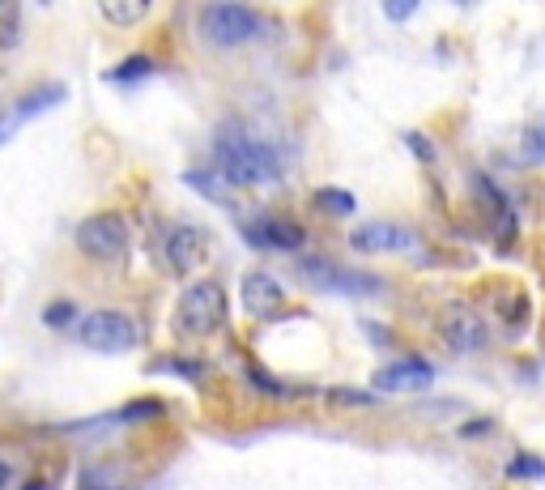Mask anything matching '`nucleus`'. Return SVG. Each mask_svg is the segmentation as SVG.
Segmentation results:
<instances>
[{
  "mask_svg": "<svg viewBox=\"0 0 545 490\" xmlns=\"http://www.w3.org/2000/svg\"><path fill=\"white\" fill-rule=\"evenodd\" d=\"M0 13H4V4H0Z\"/></svg>",
  "mask_w": 545,
  "mask_h": 490,
  "instance_id": "a878e982",
  "label": "nucleus"
},
{
  "mask_svg": "<svg viewBox=\"0 0 545 490\" xmlns=\"http://www.w3.org/2000/svg\"><path fill=\"white\" fill-rule=\"evenodd\" d=\"M98 13H102V21H111V26H136V21L150 13V0H102Z\"/></svg>",
  "mask_w": 545,
  "mask_h": 490,
  "instance_id": "dca6fc26",
  "label": "nucleus"
},
{
  "mask_svg": "<svg viewBox=\"0 0 545 490\" xmlns=\"http://www.w3.org/2000/svg\"><path fill=\"white\" fill-rule=\"evenodd\" d=\"M200 35L214 47H239L269 35V21L252 4H205L200 9Z\"/></svg>",
  "mask_w": 545,
  "mask_h": 490,
  "instance_id": "7ed1b4c3",
  "label": "nucleus"
},
{
  "mask_svg": "<svg viewBox=\"0 0 545 490\" xmlns=\"http://www.w3.org/2000/svg\"><path fill=\"white\" fill-rule=\"evenodd\" d=\"M435 384V367L422 358H396L388 367L375 372V388L379 392H427Z\"/></svg>",
  "mask_w": 545,
  "mask_h": 490,
  "instance_id": "9d476101",
  "label": "nucleus"
},
{
  "mask_svg": "<svg viewBox=\"0 0 545 490\" xmlns=\"http://www.w3.org/2000/svg\"><path fill=\"white\" fill-rule=\"evenodd\" d=\"M43 324H47V329H73V324H77V303H64V298L52 303V307L43 312Z\"/></svg>",
  "mask_w": 545,
  "mask_h": 490,
  "instance_id": "412c9836",
  "label": "nucleus"
},
{
  "mask_svg": "<svg viewBox=\"0 0 545 490\" xmlns=\"http://www.w3.org/2000/svg\"><path fill=\"white\" fill-rule=\"evenodd\" d=\"M217 176L231 188H260V184H277L281 179V158L272 154L264 141L248 137V133H222L214 145Z\"/></svg>",
  "mask_w": 545,
  "mask_h": 490,
  "instance_id": "f257e3e1",
  "label": "nucleus"
},
{
  "mask_svg": "<svg viewBox=\"0 0 545 490\" xmlns=\"http://www.w3.org/2000/svg\"><path fill=\"white\" fill-rule=\"evenodd\" d=\"M303 282L315 286V290H332V294H384V282L375 274H358V269H337L329 260H307L303 269Z\"/></svg>",
  "mask_w": 545,
  "mask_h": 490,
  "instance_id": "0eeeda50",
  "label": "nucleus"
},
{
  "mask_svg": "<svg viewBox=\"0 0 545 490\" xmlns=\"http://www.w3.org/2000/svg\"><path fill=\"white\" fill-rule=\"evenodd\" d=\"M507 478H511V482H541V478H545V461H541V456H528V452H520V456L507 465Z\"/></svg>",
  "mask_w": 545,
  "mask_h": 490,
  "instance_id": "a211bd4d",
  "label": "nucleus"
},
{
  "mask_svg": "<svg viewBox=\"0 0 545 490\" xmlns=\"http://www.w3.org/2000/svg\"><path fill=\"white\" fill-rule=\"evenodd\" d=\"M9 482H13V470H9V465H4V461H0V490L9 486Z\"/></svg>",
  "mask_w": 545,
  "mask_h": 490,
  "instance_id": "b1692460",
  "label": "nucleus"
},
{
  "mask_svg": "<svg viewBox=\"0 0 545 490\" xmlns=\"http://www.w3.org/2000/svg\"><path fill=\"white\" fill-rule=\"evenodd\" d=\"M413 13H418V4H413V0H388V4H384V18L388 21H409Z\"/></svg>",
  "mask_w": 545,
  "mask_h": 490,
  "instance_id": "4be33fe9",
  "label": "nucleus"
},
{
  "mask_svg": "<svg viewBox=\"0 0 545 490\" xmlns=\"http://www.w3.org/2000/svg\"><path fill=\"white\" fill-rule=\"evenodd\" d=\"M183 184H188L192 192H200L205 200H214V205H226V209H231V192H234V188L217 176V171H188V176H183Z\"/></svg>",
  "mask_w": 545,
  "mask_h": 490,
  "instance_id": "4468645a",
  "label": "nucleus"
},
{
  "mask_svg": "<svg viewBox=\"0 0 545 490\" xmlns=\"http://www.w3.org/2000/svg\"><path fill=\"white\" fill-rule=\"evenodd\" d=\"M239 298H243V312L248 315H272L281 303H286V286L272 274H248L243 286H239Z\"/></svg>",
  "mask_w": 545,
  "mask_h": 490,
  "instance_id": "f8f14e48",
  "label": "nucleus"
},
{
  "mask_svg": "<svg viewBox=\"0 0 545 490\" xmlns=\"http://www.w3.org/2000/svg\"><path fill=\"white\" fill-rule=\"evenodd\" d=\"M243 239H248L252 248H260V252H298L303 239H307V231H303L298 222H290V217L264 209V214H256L243 222Z\"/></svg>",
  "mask_w": 545,
  "mask_h": 490,
  "instance_id": "423d86ee",
  "label": "nucleus"
},
{
  "mask_svg": "<svg viewBox=\"0 0 545 490\" xmlns=\"http://www.w3.org/2000/svg\"><path fill=\"white\" fill-rule=\"evenodd\" d=\"M443 337H448L451 350L460 354H477L486 346V324L477 320L473 307H460V303H451L448 312H443Z\"/></svg>",
  "mask_w": 545,
  "mask_h": 490,
  "instance_id": "9b49d317",
  "label": "nucleus"
},
{
  "mask_svg": "<svg viewBox=\"0 0 545 490\" xmlns=\"http://www.w3.org/2000/svg\"><path fill=\"white\" fill-rule=\"evenodd\" d=\"M405 145L422 158V162H430V158H435V145H430V141H422V133H405Z\"/></svg>",
  "mask_w": 545,
  "mask_h": 490,
  "instance_id": "5701e85b",
  "label": "nucleus"
},
{
  "mask_svg": "<svg viewBox=\"0 0 545 490\" xmlns=\"http://www.w3.org/2000/svg\"><path fill=\"white\" fill-rule=\"evenodd\" d=\"M162 413H167V405L154 401V396H145V401H133L119 413H111V422H145V418H162Z\"/></svg>",
  "mask_w": 545,
  "mask_h": 490,
  "instance_id": "aec40b11",
  "label": "nucleus"
},
{
  "mask_svg": "<svg viewBox=\"0 0 545 490\" xmlns=\"http://www.w3.org/2000/svg\"><path fill=\"white\" fill-rule=\"evenodd\" d=\"M226 290L217 277H200L192 282L188 290L179 294V307H175V329L183 337H209L226 324Z\"/></svg>",
  "mask_w": 545,
  "mask_h": 490,
  "instance_id": "f03ea898",
  "label": "nucleus"
},
{
  "mask_svg": "<svg viewBox=\"0 0 545 490\" xmlns=\"http://www.w3.org/2000/svg\"><path fill=\"white\" fill-rule=\"evenodd\" d=\"M315 209L329 217H350L354 209H358V196L346 192V188H315Z\"/></svg>",
  "mask_w": 545,
  "mask_h": 490,
  "instance_id": "f3484780",
  "label": "nucleus"
},
{
  "mask_svg": "<svg viewBox=\"0 0 545 490\" xmlns=\"http://www.w3.org/2000/svg\"><path fill=\"white\" fill-rule=\"evenodd\" d=\"M77 337L85 350H98V354H124L136 346V337H141V329H136L133 315L124 312H111V307H98V312L81 315L77 320Z\"/></svg>",
  "mask_w": 545,
  "mask_h": 490,
  "instance_id": "39448f33",
  "label": "nucleus"
},
{
  "mask_svg": "<svg viewBox=\"0 0 545 490\" xmlns=\"http://www.w3.org/2000/svg\"><path fill=\"white\" fill-rule=\"evenodd\" d=\"M520 154H525L528 162H545V116H537L525 128V137H520Z\"/></svg>",
  "mask_w": 545,
  "mask_h": 490,
  "instance_id": "6ab92c4d",
  "label": "nucleus"
},
{
  "mask_svg": "<svg viewBox=\"0 0 545 490\" xmlns=\"http://www.w3.org/2000/svg\"><path fill=\"white\" fill-rule=\"evenodd\" d=\"M154 73H158V64H154L150 56H145V52H141V56L119 60L116 69L107 73V81H111V86H124V90H128V86H136V81H150Z\"/></svg>",
  "mask_w": 545,
  "mask_h": 490,
  "instance_id": "2eb2a0df",
  "label": "nucleus"
},
{
  "mask_svg": "<svg viewBox=\"0 0 545 490\" xmlns=\"http://www.w3.org/2000/svg\"><path fill=\"white\" fill-rule=\"evenodd\" d=\"M418 235L396 226V222H362L358 231L350 235L354 252H367V256H388V252H413Z\"/></svg>",
  "mask_w": 545,
  "mask_h": 490,
  "instance_id": "1a4fd4ad",
  "label": "nucleus"
},
{
  "mask_svg": "<svg viewBox=\"0 0 545 490\" xmlns=\"http://www.w3.org/2000/svg\"><path fill=\"white\" fill-rule=\"evenodd\" d=\"M128 222L116 214V209H102V214H90L85 222L77 226V252L98 260V265H111L119 256L128 252Z\"/></svg>",
  "mask_w": 545,
  "mask_h": 490,
  "instance_id": "20e7f679",
  "label": "nucleus"
},
{
  "mask_svg": "<svg viewBox=\"0 0 545 490\" xmlns=\"http://www.w3.org/2000/svg\"><path fill=\"white\" fill-rule=\"evenodd\" d=\"M26 490H47V486H26Z\"/></svg>",
  "mask_w": 545,
  "mask_h": 490,
  "instance_id": "393cba45",
  "label": "nucleus"
},
{
  "mask_svg": "<svg viewBox=\"0 0 545 490\" xmlns=\"http://www.w3.org/2000/svg\"><path fill=\"white\" fill-rule=\"evenodd\" d=\"M162 252H167L175 274H196L205 265V256H209V235L200 226H192V222H175L167 231V239H162Z\"/></svg>",
  "mask_w": 545,
  "mask_h": 490,
  "instance_id": "6e6552de",
  "label": "nucleus"
},
{
  "mask_svg": "<svg viewBox=\"0 0 545 490\" xmlns=\"http://www.w3.org/2000/svg\"><path fill=\"white\" fill-rule=\"evenodd\" d=\"M69 98V90L60 86V81H47V86H39L35 94H26V98H18V107H13V116L0 124V141H4V133L9 128H18V124H26V119H35V116H43V111H52V107H60Z\"/></svg>",
  "mask_w": 545,
  "mask_h": 490,
  "instance_id": "ddd939ff",
  "label": "nucleus"
}]
</instances>
